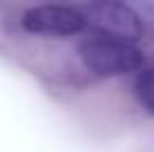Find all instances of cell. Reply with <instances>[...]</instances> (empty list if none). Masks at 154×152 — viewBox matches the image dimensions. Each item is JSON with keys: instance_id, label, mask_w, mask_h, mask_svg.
<instances>
[{"instance_id": "cell-4", "label": "cell", "mask_w": 154, "mask_h": 152, "mask_svg": "<svg viewBox=\"0 0 154 152\" xmlns=\"http://www.w3.org/2000/svg\"><path fill=\"white\" fill-rule=\"evenodd\" d=\"M136 96H139L141 105L147 112L154 114V67L152 70H145L136 78Z\"/></svg>"}, {"instance_id": "cell-1", "label": "cell", "mask_w": 154, "mask_h": 152, "mask_svg": "<svg viewBox=\"0 0 154 152\" xmlns=\"http://www.w3.org/2000/svg\"><path fill=\"white\" fill-rule=\"evenodd\" d=\"M81 58L87 70L98 76H119L141 67V51L132 43L107 36H92L81 45Z\"/></svg>"}, {"instance_id": "cell-3", "label": "cell", "mask_w": 154, "mask_h": 152, "mask_svg": "<svg viewBox=\"0 0 154 152\" xmlns=\"http://www.w3.org/2000/svg\"><path fill=\"white\" fill-rule=\"evenodd\" d=\"M85 16L81 9L65 5H40L31 7L23 16V27L31 34H51V36H72L85 29Z\"/></svg>"}, {"instance_id": "cell-2", "label": "cell", "mask_w": 154, "mask_h": 152, "mask_svg": "<svg viewBox=\"0 0 154 152\" xmlns=\"http://www.w3.org/2000/svg\"><path fill=\"white\" fill-rule=\"evenodd\" d=\"M85 23L92 25L98 36L132 43L141 36V18L132 7L123 2H94L83 9Z\"/></svg>"}]
</instances>
